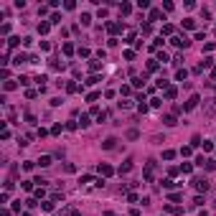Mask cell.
<instances>
[{"instance_id":"7402d4cb","label":"cell","mask_w":216,"mask_h":216,"mask_svg":"<svg viewBox=\"0 0 216 216\" xmlns=\"http://www.w3.org/2000/svg\"><path fill=\"white\" fill-rule=\"evenodd\" d=\"M176 76H178V79H181V82H183L186 76H188V71H186V69H181V71H178V74H176Z\"/></svg>"},{"instance_id":"5b68a950","label":"cell","mask_w":216,"mask_h":216,"mask_svg":"<svg viewBox=\"0 0 216 216\" xmlns=\"http://www.w3.org/2000/svg\"><path fill=\"white\" fill-rule=\"evenodd\" d=\"M198 102H201V99H198V97H196V94H193V97H191V99H188V102H186V107H183V109H186V112H188V109H193V107H196Z\"/></svg>"},{"instance_id":"52a82bcc","label":"cell","mask_w":216,"mask_h":216,"mask_svg":"<svg viewBox=\"0 0 216 216\" xmlns=\"http://www.w3.org/2000/svg\"><path fill=\"white\" fill-rule=\"evenodd\" d=\"M114 142H117L114 137H107L104 142H102V147H104V150H112V147H114Z\"/></svg>"},{"instance_id":"ac0fdd59","label":"cell","mask_w":216,"mask_h":216,"mask_svg":"<svg viewBox=\"0 0 216 216\" xmlns=\"http://www.w3.org/2000/svg\"><path fill=\"white\" fill-rule=\"evenodd\" d=\"M165 211H168V214H181V209H178V206H165Z\"/></svg>"},{"instance_id":"cb8c5ba5","label":"cell","mask_w":216,"mask_h":216,"mask_svg":"<svg viewBox=\"0 0 216 216\" xmlns=\"http://www.w3.org/2000/svg\"><path fill=\"white\" fill-rule=\"evenodd\" d=\"M198 216H209V214H206V211H201V214H198Z\"/></svg>"},{"instance_id":"6da1fadb","label":"cell","mask_w":216,"mask_h":216,"mask_svg":"<svg viewBox=\"0 0 216 216\" xmlns=\"http://www.w3.org/2000/svg\"><path fill=\"white\" fill-rule=\"evenodd\" d=\"M214 112H216V94L206 99V104H203V117H214Z\"/></svg>"},{"instance_id":"ffe728a7","label":"cell","mask_w":216,"mask_h":216,"mask_svg":"<svg viewBox=\"0 0 216 216\" xmlns=\"http://www.w3.org/2000/svg\"><path fill=\"white\" fill-rule=\"evenodd\" d=\"M38 33H48V23H41V25H38Z\"/></svg>"},{"instance_id":"44dd1931","label":"cell","mask_w":216,"mask_h":216,"mask_svg":"<svg viewBox=\"0 0 216 216\" xmlns=\"http://www.w3.org/2000/svg\"><path fill=\"white\" fill-rule=\"evenodd\" d=\"M120 28H122L120 23H109V31H112V33H117V31H120Z\"/></svg>"},{"instance_id":"7a4b0ae2","label":"cell","mask_w":216,"mask_h":216,"mask_svg":"<svg viewBox=\"0 0 216 216\" xmlns=\"http://www.w3.org/2000/svg\"><path fill=\"white\" fill-rule=\"evenodd\" d=\"M193 186H196V191H203V193L209 191V181H206V178H196V181H193Z\"/></svg>"},{"instance_id":"3957f363","label":"cell","mask_w":216,"mask_h":216,"mask_svg":"<svg viewBox=\"0 0 216 216\" xmlns=\"http://www.w3.org/2000/svg\"><path fill=\"white\" fill-rule=\"evenodd\" d=\"M152 176H155V160H150L145 165V181H152Z\"/></svg>"},{"instance_id":"30bf717a","label":"cell","mask_w":216,"mask_h":216,"mask_svg":"<svg viewBox=\"0 0 216 216\" xmlns=\"http://www.w3.org/2000/svg\"><path fill=\"white\" fill-rule=\"evenodd\" d=\"M130 10H132V8L127 5V3H122V5H120V13H122V15H130Z\"/></svg>"},{"instance_id":"277c9868","label":"cell","mask_w":216,"mask_h":216,"mask_svg":"<svg viewBox=\"0 0 216 216\" xmlns=\"http://www.w3.org/2000/svg\"><path fill=\"white\" fill-rule=\"evenodd\" d=\"M170 43H173V46H188L191 41H188L186 36H173V38H170Z\"/></svg>"},{"instance_id":"8fae6325","label":"cell","mask_w":216,"mask_h":216,"mask_svg":"<svg viewBox=\"0 0 216 216\" xmlns=\"http://www.w3.org/2000/svg\"><path fill=\"white\" fill-rule=\"evenodd\" d=\"M160 18H163V13H160V10H150V20H160Z\"/></svg>"},{"instance_id":"d6986e66","label":"cell","mask_w":216,"mask_h":216,"mask_svg":"<svg viewBox=\"0 0 216 216\" xmlns=\"http://www.w3.org/2000/svg\"><path fill=\"white\" fill-rule=\"evenodd\" d=\"M23 61H28V56H25V53H18V56H15V64H23Z\"/></svg>"},{"instance_id":"ba28073f","label":"cell","mask_w":216,"mask_h":216,"mask_svg":"<svg viewBox=\"0 0 216 216\" xmlns=\"http://www.w3.org/2000/svg\"><path fill=\"white\" fill-rule=\"evenodd\" d=\"M132 170V160H125V165L120 168V173H130Z\"/></svg>"},{"instance_id":"4fadbf2b","label":"cell","mask_w":216,"mask_h":216,"mask_svg":"<svg viewBox=\"0 0 216 216\" xmlns=\"http://www.w3.org/2000/svg\"><path fill=\"white\" fill-rule=\"evenodd\" d=\"M183 25H186V28H196V20H193V18H186Z\"/></svg>"},{"instance_id":"2e32d148","label":"cell","mask_w":216,"mask_h":216,"mask_svg":"<svg viewBox=\"0 0 216 216\" xmlns=\"http://www.w3.org/2000/svg\"><path fill=\"white\" fill-rule=\"evenodd\" d=\"M165 97H168V99H173V97H176V89L168 87V89H165Z\"/></svg>"},{"instance_id":"e0dca14e","label":"cell","mask_w":216,"mask_h":216,"mask_svg":"<svg viewBox=\"0 0 216 216\" xmlns=\"http://www.w3.org/2000/svg\"><path fill=\"white\" fill-rule=\"evenodd\" d=\"M163 158H165V160H173V158H176V152H173V150H165Z\"/></svg>"},{"instance_id":"7c38bea8","label":"cell","mask_w":216,"mask_h":216,"mask_svg":"<svg viewBox=\"0 0 216 216\" xmlns=\"http://www.w3.org/2000/svg\"><path fill=\"white\" fill-rule=\"evenodd\" d=\"M203 165H206L209 170H216V160H203Z\"/></svg>"},{"instance_id":"9a60e30c","label":"cell","mask_w":216,"mask_h":216,"mask_svg":"<svg viewBox=\"0 0 216 216\" xmlns=\"http://www.w3.org/2000/svg\"><path fill=\"white\" fill-rule=\"evenodd\" d=\"M211 64H214V59H211V56H206V59H203V64H201V66H203V69H209Z\"/></svg>"},{"instance_id":"9c48e42d","label":"cell","mask_w":216,"mask_h":216,"mask_svg":"<svg viewBox=\"0 0 216 216\" xmlns=\"http://www.w3.org/2000/svg\"><path fill=\"white\" fill-rule=\"evenodd\" d=\"M99 173L102 176H112V168H109V165H99Z\"/></svg>"},{"instance_id":"5bb4252c","label":"cell","mask_w":216,"mask_h":216,"mask_svg":"<svg viewBox=\"0 0 216 216\" xmlns=\"http://www.w3.org/2000/svg\"><path fill=\"white\" fill-rule=\"evenodd\" d=\"M163 122H165V125H176V117H173V114H165Z\"/></svg>"},{"instance_id":"d4e9b609","label":"cell","mask_w":216,"mask_h":216,"mask_svg":"<svg viewBox=\"0 0 216 216\" xmlns=\"http://www.w3.org/2000/svg\"><path fill=\"white\" fill-rule=\"evenodd\" d=\"M23 216H31V214H23Z\"/></svg>"},{"instance_id":"603a6c76","label":"cell","mask_w":216,"mask_h":216,"mask_svg":"<svg viewBox=\"0 0 216 216\" xmlns=\"http://www.w3.org/2000/svg\"><path fill=\"white\" fill-rule=\"evenodd\" d=\"M130 216H140V211H135V209H132V211H130Z\"/></svg>"},{"instance_id":"8992f818","label":"cell","mask_w":216,"mask_h":216,"mask_svg":"<svg viewBox=\"0 0 216 216\" xmlns=\"http://www.w3.org/2000/svg\"><path fill=\"white\" fill-rule=\"evenodd\" d=\"M38 165H41V168H48L51 165V155H41V158H38Z\"/></svg>"}]
</instances>
